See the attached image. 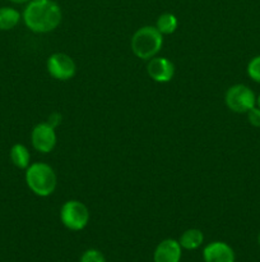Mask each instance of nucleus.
Segmentation results:
<instances>
[{"instance_id":"aec40b11","label":"nucleus","mask_w":260,"mask_h":262,"mask_svg":"<svg viewBox=\"0 0 260 262\" xmlns=\"http://www.w3.org/2000/svg\"><path fill=\"white\" fill-rule=\"evenodd\" d=\"M256 106L260 107V94L256 96Z\"/></svg>"},{"instance_id":"a211bd4d","label":"nucleus","mask_w":260,"mask_h":262,"mask_svg":"<svg viewBox=\"0 0 260 262\" xmlns=\"http://www.w3.org/2000/svg\"><path fill=\"white\" fill-rule=\"evenodd\" d=\"M61 120H63V115L60 114V113H58V112H54V113H51L50 115H48V118H47V120H46V122L48 123V124L51 125V127L53 128H58L59 125L61 124Z\"/></svg>"},{"instance_id":"f3484780","label":"nucleus","mask_w":260,"mask_h":262,"mask_svg":"<svg viewBox=\"0 0 260 262\" xmlns=\"http://www.w3.org/2000/svg\"><path fill=\"white\" fill-rule=\"evenodd\" d=\"M247 120L250 124L255 128H260V107L254 106L251 110L246 113Z\"/></svg>"},{"instance_id":"2eb2a0df","label":"nucleus","mask_w":260,"mask_h":262,"mask_svg":"<svg viewBox=\"0 0 260 262\" xmlns=\"http://www.w3.org/2000/svg\"><path fill=\"white\" fill-rule=\"evenodd\" d=\"M246 73L251 81L260 84V55H256L252 59H250L246 67Z\"/></svg>"},{"instance_id":"412c9836","label":"nucleus","mask_w":260,"mask_h":262,"mask_svg":"<svg viewBox=\"0 0 260 262\" xmlns=\"http://www.w3.org/2000/svg\"><path fill=\"white\" fill-rule=\"evenodd\" d=\"M257 243H259V246H260V233H259V235H257Z\"/></svg>"},{"instance_id":"39448f33","label":"nucleus","mask_w":260,"mask_h":262,"mask_svg":"<svg viewBox=\"0 0 260 262\" xmlns=\"http://www.w3.org/2000/svg\"><path fill=\"white\" fill-rule=\"evenodd\" d=\"M224 104L236 114H246L256 106V95L244 83H237L229 87L224 95Z\"/></svg>"},{"instance_id":"6ab92c4d","label":"nucleus","mask_w":260,"mask_h":262,"mask_svg":"<svg viewBox=\"0 0 260 262\" xmlns=\"http://www.w3.org/2000/svg\"><path fill=\"white\" fill-rule=\"evenodd\" d=\"M9 2L14 3V4H27V3L31 2V0H9Z\"/></svg>"},{"instance_id":"f257e3e1","label":"nucleus","mask_w":260,"mask_h":262,"mask_svg":"<svg viewBox=\"0 0 260 262\" xmlns=\"http://www.w3.org/2000/svg\"><path fill=\"white\" fill-rule=\"evenodd\" d=\"M22 19L32 32L48 33L60 26L63 12L55 0H31L23 10Z\"/></svg>"},{"instance_id":"f8f14e48","label":"nucleus","mask_w":260,"mask_h":262,"mask_svg":"<svg viewBox=\"0 0 260 262\" xmlns=\"http://www.w3.org/2000/svg\"><path fill=\"white\" fill-rule=\"evenodd\" d=\"M9 158L13 165L18 169H27L31 164V154L28 148L22 143H15L9 151Z\"/></svg>"},{"instance_id":"ddd939ff","label":"nucleus","mask_w":260,"mask_h":262,"mask_svg":"<svg viewBox=\"0 0 260 262\" xmlns=\"http://www.w3.org/2000/svg\"><path fill=\"white\" fill-rule=\"evenodd\" d=\"M20 19H22V14L15 8H0V31L13 30L14 27H17Z\"/></svg>"},{"instance_id":"1a4fd4ad","label":"nucleus","mask_w":260,"mask_h":262,"mask_svg":"<svg viewBox=\"0 0 260 262\" xmlns=\"http://www.w3.org/2000/svg\"><path fill=\"white\" fill-rule=\"evenodd\" d=\"M204 262H235L236 255L228 243L216 241L203 248Z\"/></svg>"},{"instance_id":"6e6552de","label":"nucleus","mask_w":260,"mask_h":262,"mask_svg":"<svg viewBox=\"0 0 260 262\" xmlns=\"http://www.w3.org/2000/svg\"><path fill=\"white\" fill-rule=\"evenodd\" d=\"M147 73L158 83H167L175 76V66L165 56H154L147 64Z\"/></svg>"},{"instance_id":"dca6fc26","label":"nucleus","mask_w":260,"mask_h":262,"mask_svg":"<svg viewBox=\"0 0 260 262\" xmlns=\"http://www.w3.org/2000/svg\"><path fill=\"white\" fill-rule=\"evenodd\" d=\"M79 262H106V258L98 250L89 248V250L84 251Z\"/></svg>"},{"instance_id":"7ed1b4c3","label":"nucleus","mask_w":260,"mask_h":262,"mask_svg":"<svg viewBox=\"0 0 260 262\" xmlns=\"http://www.w3.org/2000/svg\"><path fill=\"white\" fill-rule=\"evenodd\" d=\"M132 51L137 58L143 60L157 56L163 46V35L155 26H144L137 30L130 41Z\"/></svg>"},{"instance_id":"20e7f679","label":"nucleus","mask_w":260,"mask_h":262,"mask_svg":"<svg viewBox=\"0 0 260 262\" xmlns=\"http://www.w3.org/2000/svg\"><path fill=\"white\" fill-rule=\"evenodd\" d=\"M60 222L66 229L71 232H81L88 225L91 214L83 202L78 200H69L64 202L60 209Z\"/></svg>"},{"instance_id":"9b49d317","label":"nucleus","mask_w":260,"mask_h":262,"mask_svg":"<svg viewBox=\"0 0 260 262\" xmlns=\"http://www.w3.org/2000/svg\"><path fill=\"white\" fill-rule=\"evenodd\" d=\"M204 242V234L200 229L196 228H190L186 229L183 234L178 238V243H180L181 248L186 251H195L203 245Z\"/></svg>"},{"instance_id":"0eeeda50","label":"nucleus","mask_w":260,"mask_h":262,"mask_svg":"<svg viewBox=\"0 0 260 262\" xmlns=\"http://www.w3.org/2000/svg\"><path fill=\"white\" fill-rule=\"evenodd\" d=\"M31 142L33 148L41 154H50L58 142V135L55 128L47 122L38 123L31 132Z\"/></svg>"},{"instance_id":"9d476101","label":"nucleus","mask_w":260,"mask_h":262,"mask_svg":"<svg viewBox=\"0 0 260 262\" xmlns=\"http://www.w3.org/2000/svg\"><path fill=\"white\" fill-rule=\"evenodd\" d=\"M183 256L178 241L167 238L160 242L153 252V262H180Z\"/></svg>"},{"instance_id":"4468645a","label":"nucleus","mask_w":260,"mask_h":262,"mask_svg":"<svg viewBox=\"0 0 260 262\" xmlns=\"http://www.w3.org/2000/svg\"><path fill=\"white\" fill-rule=\"evenodd\" d=\"M178 20L177 17L172 13H163L157 18L155 22V28L160 31L162 35H171L177 30Z\"/></svg>"},{"instance_id":"f03ea898","label":"nucleus","mask_w":260,"mask_h":262,"mask_svg":"<svg viewBox=\"0 0 260 262\" xmlns=\"http://www.w3.org/2000/svg\"><path fill=\"white\" fill-rule=\"evenodd\" d=\"M24 178L31 192L38 197L51 196L58 187V176L53 166L46 163L30 164Z\"/></svg>"},{"instance_id":"423d86ee","label":"nucleus","mask_w":260,"mask_h":262,"mask_svg":"<svg viewBox=\"0 0 260 262\" xmlns=\"http://www.w3.org/2000/svg\"><path fill=\"white\" fill-rule=\"evenodd\" d=\"M48 74L58 81H69L76 73V64L71 56L64 53H55L48 56L46 63Z\"/></svg>"}]
</instances>
